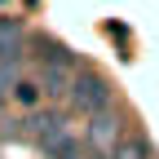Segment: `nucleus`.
<instances>
[{
	"instance_id": "1",
	"label": "nucleus",
	"mask_w": 159,
	"mask_h": 159,
	"mask_svg": "<svg viewBox=\"0 0 159 159\" xmlns=\"http://www.w3.org/2000/svg\"><path fill=\"white\" fill-rule=\"evenodd\" d=\"M66 102H71V111H80V115H97V111L115 106V89H111V80L97 75V71H75Z\"/></svg>"
},
{
	"instance_id": "2",
	"label": "nucleus",
	"mask_w": 159,
	"mask_h": 159,
	"mask_svg": "<svg viewBox=\"0 0 159 159\" xmlns=\"http://www.w3.org/2000/svg\"><path fill=\"white\" fill-rule=\"evenodd\" d=\"M119 142H124V115H119L115 106L89 115V146H93L97 155H111Z\"/></svg>"
},
{
	"instance_id": "3",
	"label": "nucleus",
	"mask_w": 159,
	"mask_h": 159,
	"mask_svg": "<svg viewBox=\"0 0 159 159\" xmlns=\"http://www.w3.org/2000/svg\"><path fill=\"white\" fill-rule=\"evenodd\" d=\"M62 128H71L62 111H31V115H27V124L18 128V137H31V142L40 146V142H44V137H53V133H62Z\"/></svg>"
},
{
	"instance_id": "4",
	"label": "nucleus",
	"mask_w": 159,
	"mask_h": 159,
	"mask_svg": "<svg viewBox=\"0 0 159 159\" xmlns=\"http://www.w3.org/2000/svg\"><path fill=\"white\" fill-rule=\"evenodd\" d=\"M71 66L75 62H44V66H40V89H44L49 97H66L71 93V80H75Z\"/></svg>"
},
{
	"instance_id": "5",
	"label": "nucleus",
	"mask_w": 159,
	"mask_h": 159,
	"mask_svg": "<svg viewBox=\"0 0 159 159\" xmlns=\"http://www.w3.org/2000/svg\"><path fill=\"white\" fill-rule=\"evenodd\" d=\"M27 53V27L13 18H0V62H18Z\"/></svg>"
},
{
	"instance_id": "6",
	"label": "nucleus",
	"mask_w": 159,
	"mask_h": 159,
	"mask_svg": "<svg viewBox=\"0 0 159 159\" xmlns=\"http://www.w3.org/2000/svg\"><path fill=\"white\" fill-rule=\"evenodd\" d=\"M40 150H44L49 159H80V142H75V133H71V128L44 137V142H40Z\"/></svg>"
},
{
	"instance_id": "7",
	"label": "nucleus",
	"mask_w": 159,
	"mask_h": 159,
	"mask_svg": "<svg viewBox=\"0 0 159 159\" xmlns=\"http://www.w3.org/2000/svg\"><path fill=\"white\" fill-rule=\"evenodd\" d=\"M111 159H155V146H150V137H124L115 150H111Z\"/></svg>"
},
{
	"instance_id": "8",
	"label": "nucleus",
	"mask_w": 159,
	"mask_h": 159,
	"mask_svg": "<svg viewBox=\"0 0 159 159\" xmlns=\"http://www.w3.org/2000/svg\"><path fill=\"white\" fill-rule=\"evenodd\" d=\"M40 93H44V89L31 84V80H18V84H13V97H18L22 106H35V97H40Z\"/></svg>"
},
{
	"instance_id": "9",
	"label": "nucleus",
	"mask_w": 159,
	"mask_h": 159,
	"mask_svg": "<svg viewBox=\"0 0 159 159\" xmlns=\"http://www.w3.org/2000/svg\"><path fill=\"white\" fill-rule=\"evenodd\" d=\"M18 84V62H0V97Z\"/></svg>"
}]
</instances>
